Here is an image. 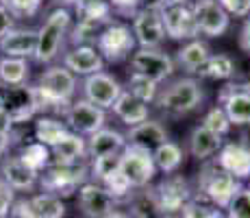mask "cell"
Wrapping results in <instances>:
<instances>
[{
  "label": "cell",
  "mask_w": 250,
  "mask_h": 218,
  "mask_svg": "<svg viewBox=\"0 0 250 218\" xmlns=\"http://www.w3.org/2000/svg\"><path fill=\"white\" fill-rule=\"evenodd\" d=\"M183 2H187V4H196L198 0H183Z\"/></svg>",
  "instance_id": "obj_50"
},
{
  "label": "cell",
  "mask_w": 250,
  "mask_h": 218,
  "mask_svg": "<svg viewBox=\"0 0 250 218\" xmlns=\"http://www.w3.org/2000/svg\"><path fill=\"white\" fill-rule=\"evenodd\" d=\"M209 57H211L209 44H205L200 40H191V42H187L179 52H176L174 64H179L183 70L189 72V74H196V70H198V68L203 66Z\"/></svg>",
  "instance_id": "obj_27"
},
{
  "label": "cell",
  "mask_w": 250,
  "mask_h": 218,
  "mask_svg": "<svg viewBox=\"0 0 250 218\" xmlns=\"http://www.w3.org/2000/svg\"><path fill=\"white\" fill-rule=\"evenodd\" d=\"M229 218H250V188H239L227 205Z\"/></svg>",
  "instance_id": "obj_39"
},
{
  "label": "cell",
  "mask_w": 250,
  "mask_h": 218,
  "mask_svg": "<svg viewBox=\"0 0 250 218\" xmlns=\"http://www.w3.org/2000/svg\"><path fill=\"white\" fill-rule=\"evenodd\" d=\"M37 48V31L33 28H11L4 37H0V50L4 57L26 59L35 55Z\"/></svg>",
  "instance_id": "obj_21"
},
{
  "label": "cell",
  "mask_w": 250,
  "mask_h": 218,
  "mask_svg": "<svg viewBox=\"0 0 250 218\" xmlns=\"http://www.w3.org/2000/svg\"><path fill=\"white\" fill-rule=\"evenodd\" d=\"M239 48H242L246 55H250V18L244 20L242 31H239Z\"/></svg>",
  "instance_id": "obj_45"
},
{
  "label": "cell",
  "mask_w": 250,
  "mask_h": 218,
  "mask_svg": "<svg viewBox=\"0 0 250 218\" xmlns=\"http://www.w3.org/2000/svg\"><path fill=\"white\" fill-rule=\"evenodd\" d=\"M155 196L159 201L161 210L170 218L172 214H179L187 201L191 198V190L187 181L179 174H167L166 179L155 188Z\"/></svg>",
  "instance_id": "obj_16"
},
{
  "label": "cell",
  "mask_w": 250,
  "mask_h": 218,
  "mask_svg": "<svg viewBox=\"0 0 250 218\" xmlns=\"http://www.w3.org/2000/svg\"><path fill=\"white\" fill-rule=\"evenodd\" d=\"M220 146H222V138H220V135H215L213 131L205 129L203 124L194 127V131H191V135H189L191 157H196L198 162H205V159L213 157V155L220 151Z\"/></svg>",
  "instance_id": "obj_26"
},
{
  "label": "cell",
  "mask_w": 250,
  "mask_h": 218,
  "mask_svg": "<svg viewBox=\"0 0 250 218\" xmlns=\"http://www.w3.org/2000/svg\"><path fill=\"white\" fill-rule=\"evenodd\" d=\"M159 18L163 24V31L172 40H196L200 35L194 20L191 4L187 2H167L159 9Z\"/></svg>",
  "instance_id": "obj_6"
},
{
  "label": "cell",
  "mask_w": 250,
  "mask_h": 218,
  "mask_svg": "<svg viewBox=\"0 0 250 218\" xmlns=\"http://www.w3.org/2000/svg\"><path fill=\"white\" fill-rule=\"evenodd\" d=\"M0 107L11 116L13 124H24L35 116V103H33V87L16 85L0 87Z\"/></svg>",
  "instance_id": "obj_12"
},
{
  "label": "cell",
  "mask_w": 250,
  "mask_h": 218,
  "mask_svg": "<svg viewBox=\"0 0 250 218\" xmlns=\"http://www.w3.org/2000/svg\"><path fill=\"white\" fill-rule=\"evenodd\" d=\"M220 7L227 11V16L235 18H250V0H215Z\"/></svg>",
  "instance_id": "obj_42"
},
{
  "label": "cell",
  "mask_w": 250,
  "mask_h": 218,
  "mask_svg": "<svg viewBox=\"0 0 250 218\" xmlns=\"http://www.w3.org/2000/svg\"><path fill=\"white\" fill-rule=\"evenodd\" d=\"M203 127L209 129V131H213L215 135H220V138H222V135H227L230 131V122H229L227 114H224V109L220 107V105H215V107H211L203 116Z\"/></svg>",
  "instance_id": "obj_38"
},
{
  "label": "cell",
  "mask_w": 250,
  "mask_h": 218,
  "mask_svg": "<svg viewBox=\"0 0 250 218\" xmlns=\"http://www.w3.org/2000/svg\"><path fill=\"white\" fill-rule=\"evenodd\" d=\"M96 50L100 52V57L107 61H124L126 57H131L135 52V37H133L131 26L120 22H111L98 37H96Z\"/></svg>",
  "instance_id": "obj_5"
},
{
  "label": "cell",
  "mask_w": 250,
  "mask_h": 218,
  "mask_svg": "<svg viewBox=\"0 0 250 218\" xmlns=\"http://www.w3.org/2000/svg\"><path fill=\"white\" fill-rule=\"evenodd\" d=\"M68 133H70V129L65 127V122H61V120H57V118H50V116H42L35 122V140L48 148L59 144Z\"/></svg>",
  "instance_id": "obj_28"
},
{
  "label": "cell",
  "mask_w": 250,
  "mask_h": 218,
  "mask_svg": "<svg viewBox=\"0 0 250 218\" xmlns=\"http://www.w3.org/2000/svg\"><path fill=\"white\" fill-rule=\"evenodd\" d=\"M218 103L227 114L230 127L250 124V83H227L218 92Z\"/></svg>",
  "instance_id": "obj_9"
},
{
  "label": "cell",
  "mask_w": 250,
  "mask_h": 218,
  "mask_svg": "<svg viewBox=\"0 0 250 218\" xmlns=\"http://www.w3.org/2000/svg\"><path fill=\"white\" fill-rule=\"evenodd\" d=\"M111 11L120 13V16H135V13L142 9L144 0H107Z\"/></svg>",
  "instance_id": "obj_43"
},
{
  "label": "cell",
  "mask_w": 250,
  "mask_h": 218,
  "mask_svg": "<svg viewBox=\"0 0 250 218\" xmlns=\"http://www.w3.org/2000/svg\"><path fill=\"white\" fill-rule=\"evenodd\" d=\"M24 164H26L31 170H35L37 174L44 172L48 166H50V148L44 146L40 142H33V144H26L22 148V153L18 155Z\"/></svg>",
  "instance_id": "obj_34"
},
{
  "label": "cell",
  "mask_w": 250,
  "mask_h": 218,
  "mask_svg": "<svg viewBox=\"0 0 250 218\" xmlns=\"http://www.w3.org/2000/svg\"><path fill=\"white\" fill-rule=\"evenodd\" d=\"M83 94L85 100L98 109H111L118 96L122 94V85L107 72H96V74L85 76L83 81Z\"/></svg>",
  "instance_id": "obj_11"
},
{
  "label": "cell",
  "mask_w": 250,
  "mask_h": 218,
  "mask_svg": "<svg viewBox=\"0 0 250 218\" xmlns=\"http://www.w3.org/2000/svg\"><path fill=\"white\" fill-rule=\"evenodd\" d=\"M13 190L4 183V179L0 177V218H7L9 216V210H11L13 205Z\"/></svg>",
  "instance_id": "obj_44"
},
{
  "label": "cell",
  "mask_w": 250,
  "mask_h": 218,
  "mask_svg": "<svg viewBox=\"0 0 250 218\" xmlns=\"http://www.w3.org/2000/svg\"><path fill=\"white\" fill-rule=\"evenodd\" d=\"M37 85H40L44 92H48L52 98L70 105L72 96H74V92H76V76L72 74L68 68L52 66V68H48L46 72H42L40 83Z\"/></svg>",
  "instance_id": "obj_18"
},
{
  "label": "cell",
  "mask_w": 250,
  "mask_h": 218,
  "mask_svg": "<svg viewBox=\"0 0 250 218\" xmlns=\"http://www.w3.org/2000/svg\"><path fill=\"white\" fill-rule=\"evenodd\" d=\"M198 188L211 205H215L218 210H227L230 198L242 188V183L235 177H230L229 172H224L213 162V164H205L203 170L198 172Z\"/></svg>",
  "instance_id": "obj_4"
},
{
  "label": "cell",
  "mask_w": 250,
  "mask_h": 218,
  "mask_svg": "<svg viewBox=\"0 0 250 218\" xmlns=\"http://www.w3.org/2000/svg\"><path fill=\"white\" fill-rule=\"evenodd\" d=\"M9 144H11V135H4L0 133V157L9 151Z\"/></svg>",
  "instance_id": "obj_48"
},
{
  "label": "cell",
  "mask_w": 250,
  "mask_h": 218,
  "mask_svg": "<svg viewBox=\"0 0 250 218\" xmlns=\"http://www.w3.org/2000/svg\"><path fill=\"white\" fill-rule=\"evenodd\" d=\"M72 26V13L65 7H59L46 18L42 28L37 31V48H35V59L40 64H50L57 59L61 52L63 40L68 35Z\"/></svg>",
  "instance_id": "obj_2"
},
{
  "label": "cell",
  "mask_w": 250,
  "mask_h": 218,
  "mask_svg": "<svg viewBox=\"0 0 250 218\" xmlns=\"http://www.w3.org/2000/svg\"><path fill=\"white\" fill-rule=\"evenodd\" d=\"M13 18H33L42 7V0H4L2 4Z\"/></svg>",
  "instance_id": "obj_40"
},
{
  "label": "cell",
  "mask_w": 250,
  "mask_h": 218,
  "mask_svg": "<svg viewBox=\"0 0 250 218\" xmlns=\"http://www.w3.org/2000/svg\"><path fill=\"white\" fill-rule=\"evenodd\" d=\"M103 218H128V216H124L122 212H115V210H113V212H109V214L103 216Z\"/></svg>",
  "instance_id": "obj_49"
},
{
  "label": "cell",
  "mask_w": 250,
  "mask_h": 218,
  "mask_svg": "<svg viewBox=\"0 0 250 218\" xmlns=\"http://www.w3.org/2000/svg\"><path fill=\"white\" fill-rule=\"evenodd\" d=\"M13 28V16L0 4V37H4Z\"/></svg>",
  "instance_id": "obj_46"
},
{
  "label": "cell",
  "mask_w": 250,
  "mask_h": 218,
  "mask_svg": "<svg viewBox=\"0 0 250 218\" xmlns=\"http://www.w3.org/2000/svg\"><path fill=\"white\" fill-rule=\"evenodd\" d=\"M76 192H79V207L83 210L85 216L103 218V216H107L109 212H113L115 198L109 194L100 183L85 181Z\"/></svg>",
  "instance_id": "obj_17"
},
{
  "label": "cell",
  "mask_w": 250,
  "mask_h": 218,
  "mask_svg": "<svg viewBox=\"0 0 250 218\" xmlns=\"http://www.w3.org/2000/svg\"><path fill=\"white\" fill-rule=\"evenodd\" d=\"M124 140H126V146L152 153L157 146L167 142V133H166V129L161 127V122H157V120H144V122L128 129Z\"/></svg>",
  "instance_id": "obj_19"
},
{
  "label": "cell",
  "mask_w": 250,
  "mask_h": 218,
  "mask_svg": "<svg viewBox=\"0 0 250 218\" xmlns=\"http://www.w3.org/2000/svg\"><path fill=\"white\" fill-rule=\"evenodd\" d=\"M85 157H87V140L72 131L50 148V164H79Z\"/></svg>",
  "instance_id": "obj_23"
},
{
  "label": "cell",
  "mask_w": 250,
  "mask_h": 218,
  "mask_svg": "<svg viewBox=\"0 0 250 218\" xmlns=\"http://www.w3.org/2000/svg\"><path fill=\"white\" fill-rule=\"evenodd\" d=\"M191 11H194V20H196V26H198V33H203V35L222 37L224 33L229 31L230 18L215 0H198L196 4H191Z\"/></svg>",
  "instance_id": "obj_13"
},
{
  "label": "cell",
  "mask_w": 250,
  "mask_h": 218,
  "mask_svg": "<svg viewBox=\"0 0 250 218\" xmlns=\"http://www.w3.org/2000/svg\"><path fill=\"white\" fill-rule=\"evenodd\" d=\"M0 172H2L4 183H7L11 190H22V192L33 190L37 183V177H40V174L35 170H31L20 157H7L2 162Z\"/></svg>",
  "instance_id": "obj_22"
},
{
  "label": "cell",
  "mask_w": 250,
  "mask_h": 218,
  "mask_svg": "<svg viewBox=\"0 0 250 218\" xmlns=\"http://www.w3.org/2000/svg\"><path fill=\"white\" fill-rule=\"evenodd\" d=\"M120 172L128 181L133 190H142L155 179L157 166L152 162V155L146 151H139L133 146H124L120 153Z\"/></svg>",
  "instance_id": "obj_7"
},
{
  "label": "cell",
  "mask_w": 250,
  "mask_h": 218,
  "mask_svg": "<svg viewBox=\"0 0 250 218\" xmlns=\"http://www.w3.org/2000/svg\"><path fill=\"white\" fill-rule=\"evenodd\" d=\"M65 127L76 135H94L96 131H100L107 122V114L104 109L94 107L87 100H76L70 103V107L65 109Z\"/></svg>",
  "instance_id": "obj_10"
},
{
  "label": "cell",
  "mask_w": 250,
  "mask_h": 218,
  "mask_svg": "<svg viewBox=\"0 0 250 218\" xmlns=\"http://www.w3.org/2000/svg\"><path fill=\"white\" fill-rule=\"evenodd\" d=\"M179 214L181 218H222V212L218 207L200 201V198H189Z\"/></svg>",
  "instance_id": "obj_37"
},
{
  "label": "cell",
  "mask_w": 250,
  "mask_h": 218,
  "mask_svg": "<svg viewBox=\"0 0 250 218\" xmlns=\"http://www.w3.org/2000/svg\"><path fill=\"white\" fill-rule=\"evenodd\" d=\"M120 170V153L115 155H104V157L91 159V168H89V177L94 179V183L103 186L109 177H113Z\"/></svg>",
  "instance_id": "obj_35"
},
{
  "label": "cell",
  "mask_w": 250,
  "mask_h": 218,
  "mask_svg": "<svg viewBox=\"0 0 250 218\" xmlns=\"http://www.w3.org/2000/svg\"><path fill=\"white\" fill-rule=\"evenodd\" d=\"M28 64L26 59H16V57H4L0 59V83L16 87V85H26L28 81Z\"/></svg>",
  "instance_id": "obj_32"
},
{
  "label": "cell",
  "mask_w": 250,
  "mask_h": 218,
  "mask_svg": "<svg viewBox=\"0 0 250 218\" xmlns=\"http://www.w3.org/2000/svg\"><path fill=\"white\" fill-rule=\"evenodd\" d=\"M133 37L139 48H159L166 40V31L155 9H139L133 16Z\"/></svg>",
  "instance_id": "obj_15"
},
{
  "label": "cell",
  "mask_w": 250,
  "mask_h": 218,
  "mask_svg": "<svg viewBox=\"0 0 250 218\" xmlns=\"http://www.w3.org/2000/svg\"><path fill=\"white\" fill-rule=\"evenodd\" d=\"M126 146V140L120 131L103 127L100 131H96L94 135H89L87 140V155L91 159L104 157V155H115L122 153V148Z\"/></svg>",
  "instance_id": "obj_24"
},
{
  "label": "cell",
  "mask_w": 250,
  "mask_h": 218,
  "mask_svg": "<svg viewBox=\"0 0 250 218\" xmlns=\"http://www.w3.org/2000/svg\"><path fill=\"white\" fill-rule=\"evenodd\" d=\"M200 79H215V81H227L235 76V61L229 55H211L203 66L196 70Z\"/></svg>",
  "instance_id": "obj_29"
},
{
  "label": "cell",
  "mask_w": 250,
  "mask_h": 218,
  "mask_svg": "<svg viewBox=\"0 0 250 218\" xmlns=\"http://www.w3.org/2000/svg\"><path fill=\"white\" fill-rule=\"evenodd\" d=\"M65 2H74V0H65Z\"/></svg>",
  "instance_id": "obj_51"
},
{
  "label": "cell",
  "mask_w": 250,
  "mask_h": 218,
  "mask_svg": "<svg viewBox=\"0 0 250 218\" xmlns=\"http://www.w3.org/2000/svg\"><path fill=\"white\" fill-rule=\"evenodd\" d=\"M26 203L33 218H63L65 216V205L59 196H52L44 192V194L26 198Z\"/></svg>",
  "instance_id": "obj_30"
},
{
  "label": "cell",
  "mask_w": 250,
  "mask_h": 218,
  "mask_svg": "<svg viewBox=\"0 0 250 218\" xmlns=\"http://www.w3.org/2000/svg\"><path fill=\"white\" fill-rule=\"evenodd\" d=\"M128 92H131L135 98L142 100V103L148 105V103H152V100L157 98L159 87H157L155 81H150V79H146V76L131 72V74H128Z\"/></svg>",
  "instance_id": "obj_36"
},
{
  "label": "cell",
  "mask_w": 250,
  "mask_h": 218,
  "mask_svg": "<svg viewBox=\"0 0 250 218\" xmlns=\"http://www.w3.org/2000/svg\"><path fill=\"white\" fill-rule=\"evenodd\" d=\"M63 68H68L74 76H89L96 72H103L104 59L94 46H74L72 50L65 52Z\"/></svg>",
  "instance_id": "obj_20"
},
{
  "label": "cell",
  "mask_w": 250,
  "mask_h": 218,
  "mask_svg": "<svg viewBox=\"0 0 250 218\" xmlns=\"http://www.w3.org/2000/svg\"><path fill=\"white\" fill-rule=\"evenodd\" d=\"M89 168L85 166V162L79 164H50L44 170L40 183L42 190H46V194L52 196H70L87 181Z\"/></svg>",
  "instance_id": "obj_3"
},
{
  "label": "cell",
  "mask_w": 250,
  "mask_h": 218,
  "mask_svg": "<svg viewBox=\"0 0 250 218\" xmlns=\"http://www.w3.org/2000/svg\"><path fill=\"white\" fill-rule=\"evenodd\" d=\"M152 155V162H155V166L163 170L166 174H174L179 170V166L183 164V151L181 146L176 142H163L161 146H157L155 151L150 153Z\"/></svg>",
  "instance_id": "obj_31"
},
{
  "label": "cell",
  "mask_w": 250,
  "mask_h": 218,
  "mask_svg": "<svg viewBox=\"0 0 250 218\" xmlns=\"http://www.w3.org/2000/svg\"><path fill=\"white\" fill-rule=\"evenodd\" d=\"M11 129H13V120H11V116H9L2 107H0V133L11 135Z\"/></svg>",
  "instance_id": "obj_47"
},
{
  "label": "cell",
  "mask_w": 250,
  "mask_h": 218,
  "mask_svg": "<svg viewBox=\"0 0 250 218\" xmlns=\"http://www.w3.org/2000/svg\"><path fill=\"white\" fill-rule=\"evenodd\" d=\"M131 68L135 74H142L146 79L155 81L157 85L161 81L170 79L174 74V59L157 48H139L131 55Z\"/></svg>",
  "instance_id": "obj_8"
},
{
  "label": "cell",
  "mask_w": 250,
  "mask_h": 218,
  "mask_svg": "<svg viewBox=\"0 0 250 218\" xmlns=\"http://www.w3.org/2000/svg\"><path fill=\"white\" fill-rule=\"evenodd\" d=\"M103 188L115 198V203L122 201V198H131V194H133V188L128 186V181L122 177V172H120V170L115 172L113 177H109L107 181L103 183Z\"/></svg>",
  "instance_id": "obj_41"
},
{
  "label": "cell",
  "mask_w": 250,
  "mask_h": 218,
  "mask_svg": "<svg viewBox=\"0 0 250 218\" xmlns=\"http://www.w3.org/2000/svg\"><path fill=\"white\" fill-rule=\"evenodd\" d=\"M111 109H113V114L118 116L124 124H128V127H135V124L148 120V116H150L148 105L142 103L139 98H135V96H133L128 90H122V94L118 96V100L113 103Z\"/></svg>",
  "instance_id": "obj_25"
},
{
  "label": "cell",
  "mask_w": 250,
  "mask_h": 218,
  "mask_svg": "<svg viewBox=\"0 0 250 218\" xmlns=\"http://www.w3.org/2000/svg\"><path fill=\"white\" fill-rule=\"evenodd\" d=\"M215 155H218L215 164H218L224 172H229L230 177H235L237 181L250 179V144L246 140L222 144Z\"/></svg>",
  "instance_id": "obj_14"
},
{
  "label": "cell",
  "mask_w": 250,
  "mask_h": 218,
  "mask_svg": "<svg viewBox=\"0 0 250 218\" xmlns=\"http://www.w3.org/2000/svg\"><path fill=\"white\" fill-rule=\"evenodd\" d=\"M131 212L135 218H167L157 201L155 190H142L131 196Z\"/></svg>",
  "instance_id": "obj_33"
},
{
  "label": "cell",
  "mask_w": 250,
  "mask_h": 218,
  "mask_svg": "<svg viewBox=\"0 0 250 218\" xmlns=\"http://www.w3.org/2000/svg\"><path fill=\"white\" fill-rule=\"evenodd\" d=\"M205 98L203 85L194 76H183V79L172 81L163 92L157 94V105L161 111L170 116H185L189 111L198 109Z\"/></svg>",
  "instance_id": "obj_1"
}]
</instances>
